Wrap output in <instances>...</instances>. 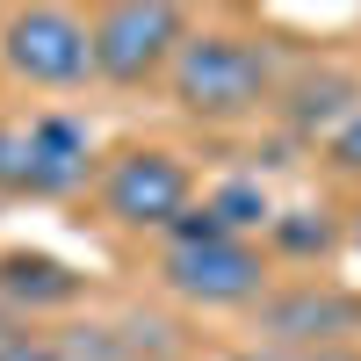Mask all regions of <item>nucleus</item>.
Segmentation results:
<instances>
[{"label":"nucleus","instance_id":"f257e3e1","mask_svg":"<svg viewBox=\"0 0 361 361\" xmlns=\"http://www.w3.org/2000/svg\"><path fill=\"white\" fill-rule=\"evenodd\" d=\"M166 94L195 123H246L275 94V58L238 29H188L166 66Z\"/></svg>","mask_w":361,"mask_h":361},{"label":"nucleus","instance_id":"f03ea898","mask_svg":"<svg viewBox=\"0 0 361 361\" xmlns=\"http://www.w3.org/2000/svg\"><path fill=\"white\" fill-rule=\"evenodd\" d=\"M94 173V130L66 109L0 116V195L15 202H66Z\"/></svg>","mask_w":361,"mask_h":361},{"label":"nucleus","instance_id":"7ed1b4c3","mask_svg":"<svg viewBox=\"0 0 361 361\" xmlns=\"http://www.w3.org/2000/svg\"><path fill=\"white\" fill-rule=\"evenodd\" d=\"M188 29H195L188 8H173V0H109L87 15V66L109 87H152L166 80Z\"/></svg>","mask_w":361,"mask_h":361},{"label":"nucleus","instance_id":"20e7f679","mask_svg":"<svg viewBox=\"0 0 361 361\" xmlns=\"http://www.w3.org/2000/svg\"><path fill=\"white\" fill-rule=\"evenodd\" d=\"M159 282L195 311H253L275 282V267L253 238H188V246L159 253Z\"/></svg>","mask_w":361,"mask_h":361},{"label":"nucleus","instance_id":"39448f33","mask_svg":"<svg viewBox=\"0 0 361 361\" xmlns=\"http://www.w3.org/2000/svg\"><path fill=\"white\" fill-rule=\"evenodd\" d=\"M0 66L22 87H44V94H66V87L94 80V66H87V15H73V8H8L0 15Z\"/></svg>","mask_w":361,"mask_h":361},{"label":"nucleus","instance_id":"423d86ee","mask_svg":"<svg viewBox=\"0 0 361 361\" xmlns=\"http://www.w3.org/2000/svg\"><path fill=\"white\" fill-rule=\"evenodd\" d=\"M94 195H102V217L109 224L159 231L166 238V224L195 202V180H188V166H180L166 145H130V152H116L102 166V188Z\"/></svg>","mask_w":361,"mask_h":361},{"label":"nucleus","instance_id":"0eeeda50","mask_svg":"<svg viewBox=\"0 0 361 361\" xmlns=\"http://www.w3.org/2000/svg\"><path fill=\"white\" fill-rule=\"evenodd\" d=\"M260 325V354H318V347H347V333H361V296L333 289V282H296L282 296H260L253 304Z\"/></svg>","mask_w":361,"mask_h":361},{"label":"nucleus","instance_id":"6e6552de","mask_svg":"<svg viewBox=\"0 0 361 361\" xmlns=\"http://www.w3.org/2000/svg\"><path fill=\"white\" fill-rule=\"evenodd\" d=\"M80 296H87V275H73L66 260H51V253H0V311L44 318V311H73Z\"/></svg>","mask_w":361,"mask_h":361},{"label":"nucleus","instance_id":"1a4fd4ad","mask_svg":"<svg viewBox=\"0 0 361 361\" xmlns=\"http://www.w3.org/2000/svg\"><path fill=\"white\" fill-rule=\"evenodd\" d=\"M267 231H275V246L282 253H296V260H304V253H325V246H333V224H289V217H267Z\"/></svg>","mask_w":361,"mask_h":361},{"label":"nucleus","instance_id":"9d476101","mask_svg":"<svg viewBox=\"0 0 361 361\" xmlns=\"http://www.w3.org/2000/svg\"><path fill=\"white\" fill-rule=\"evenodd\" d=\"M325 159H333L340 173H354V180H361V109L347 116V123H340L333 137H325Z\"/></svg>","mask_w":361,"mask_h":361},{"label":"nucleus","instance_id":"9b49d317","mask_svg":"<svg viewBox=\"0 0 361 361\" xmlns=\"http://www.w3.org/2000/svg\"><path fill=\"white\" fill-rule=\"evenodd\" d=\"M0 361H66V347H58L51 333H29V325H22V333L0 347Z\"/></svg>","mask_w":361,"mask_h":361},{"label":"nucleus","instance_id":"f8f14e48","mask_svg":"<svg viewBox=\"0 0 361 361\" xmlns=\"http://www.w3.org/2000/svg\"><path fill=\"white\" fill-rule=\"evenodd\" d=\"M296 361H361V347H318V354H296Z\"/></svg>","mask_w":361,"mask_h":361},{"label":"nucleus","instance_id":"ddd939ff","mask_svg":"<svg viewBox=\"0 0 361 361\" xmlns=\"http://www.w3.org/2000/svg\"><path fill=\"white\" fill-rule=\"evenodd\" d=\"M15 333H22V318H15V311H0V347H8Z\"/></svg>","mask_w":361,"mask_h":361},{"label":"nucleus","instance_id":"4468645a","mask_svg":"<svg viewBox=\"0 0 361 361\" xmlns=\"http://www.w3.org/2000/svg\"><path fill=\"white\" fill-rule=\"evenodd\" d=\"M224 361H282V354H260V347H246V354H224Z\"/></svg>","mask_w":361,"mask_h":361},{"label":"nucleus","instance_id":"2eb2a0df","mask_svg":"<svg viewBox=\"0 0 361 361\" xmlns=\"http://www.w3.org/2000/svg\"><path fill=\"white\" fill-rule=\"evenodd\" d=\"M354 246H361V231H354Z\"/></svg>","mask_w":361,"mask_h":361}]
</instances>
